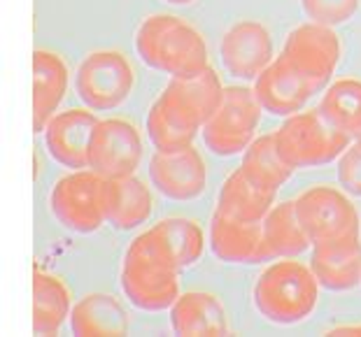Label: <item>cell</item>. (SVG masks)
Returning <instances> with one entry per match:
<instances>
[{"label": "cell", "mask_w": 361, "mask_h": 337, "mask_svg": "<svg viewBox=\"0 0 361 337\" xmlns=\"http://www.w3.org/2000/svg\"><path fill=\"white\" fill-rule=\"evenodd\" d=\"M171 326L184 337H217L228 333V317L219 298L205 291H187L173 303Z\"/></svg>", "instance_id": "19"}, {"label": "cell", "mask_w": 361, "mask_h": 337, "mask_svg": "<svg viewBox=\"0 0 361 337\" xmlns=\"http://www.w3.org/2000/svg\"><path fill=\"white\" fill-rule=\"evenodd\" d=\"M105 179L94 170H73L51 189V214L73 233H96L105 221Z\"/></svg>", "instance_id": "7"}, {"label": "cell", "mask_w": 361, "mask_h": 337, "mask_svg": "<svg viewBox=\"0 0 361 337\" xmlns=\"http://www.w3.org/2000/svg\"><path fill=\"white\" fill-rule=\"evenodd\" d=\"M96 126L94 110H66L56 114L44 128V142L51 158L71 170L89 167V147Z\"/></svg>", "instance_id": "15"}, {"label": "cell", "mask_w": 361, "mask_h": 337, "mask_svg": "<svg viewBox=\"0 0 361 337\" xmlns=\"http://www.w3.org/2000/svg\"><path fill=\"white\" fill-rule=\"evenodd\" d=\"M75 87L89 110L107 112L128 101L135 87V72L121 51L101 49L80 63Z\"/></svg>", "instance_id": "6"}, {"label": "cell", "mask_w": 361, "mask_h": 337, "mask_svg": "<svg viewBox=\"0 0 361 337\" xmlns=\"http://www.w3.org/2000/svg\"><path fill=\"white\" fill-rule=\"evenodd\" d=\"M135 49L145 65L171 77H194L210 68L203 35L173 14L145 19L135 33Z\"/></svg>", "instance_id": "2"}, {"label": "cell", "mask_w": 361, "mask_h": 337, "mask_svg": "<svg viewBox=\"0 0 361 337\" xmlns=\"http://www.w3.org/2000/svg\"><path fill=\"white\" fill-rule=\"evenodd\" d=\"M71 331L78 337H121L130 331V317L114 295L89 293L75 303Z\"/></svg>", "instance_id": "21"}, {"label": "cell", "mask_w": 361, "mask_h": 337, "mask_svg": "<svg viewBox=\"0 0 361 337\" xmlns=\"http://www.w3.org/2000/svg\"><path fill=\"white\" fill-rule=\"evenodd\" d=\"M280 154L294 167L326 165L341 158V154L352 144V137L334 128L322 117L319 110L296 112L275 130Z\"/></svg>", "instance_id": "4"}, {"label": "cell", "mask_w": 361, "mask_h": 337, "mask_svg": "<svg viewBox=\"0 0 361 337\" xmlns=\"http://www.w3.org/2000/svg\"><path fill=\"white\" fill-rule=\"evenodd\" d=\"M341 37L336 35V30L310 21V24L296 26L287 35L282 56H287L310 80L314 94H319L331 82L338 61H341Z\"/></svg>", "instance_id": "8"}, {"label": "cell", "mask_w": 361, "mask_h": 337, "mask_svg": "<svg viewBox=\"0 0 361 337\" xmlns=\"http://www.w3.org/2000/svg\"><path fill=\"white\" fill-rule=\"evenodd\" d=\"M310 270L319 286L329 291H350L361 284V242L359 235L314 242Z\"/></svg>", "instance_id": "16"}, {"label": "cell", "mask_w": 361, "mask_h": 337, "mask_svg": "<svg viewBox=\"0 0 361 337\" xmlns=\"http://www.w3.org/2000/svg\"><path fill=\"white\" fill-rule=\"evenodd\" d=\"M255 96L264 112H271L275 117H291L303 110L314 96V89L310 80L280 53L255 80Z\"/></svg>", "instance_id": "12"}, {"label": "cell", "mask_w": 361, "mask_h": 337, "mask_svg": "<svg viewBox=\"0 0 361 337\" xmlns=\"http://www.w3.org/2000/svg\"><path fill=\"white\" fill-rule=\"evenodd\" d=\"M149 179L171 201H194L205 191L207 170L194 144L178 151L157 149L149 158Z\"/></svg>", "instance_id": "13"}, {"label": "cell", "mask_w": 361, "mask_h": 337, "mask_svg": "<svg viewBox=\"0 0 361 337\" xmlns=\"http://www.w3.org/2000/svg\"><path fill=\"white\" fill-rule=\"evenodd\" d=\"M142 140L126 119H103L91 137L89 167L103 179L130 177L140 167Z\"/></svg>", "instance_id": "10"}, {"label": "cell", "mask_w": 361, "mask_h": 337, "mask_svg": "<svg viewBox=\"0 0 361 337\" xmlns=\"http://www.w3.org/2000/svg\"><path fill=\"white\" fill-rule=\"evenodd\" d=\"M210 249L224 263H266L275 258L264 221H243L219 210L210 221Z\"/></svg>", "instance_id": "11"}, {"label": "cell", "mask_w": 361, "mask_h": 337, "mask_svg": "<svg viewBox=\"0 0 361 337\" xmlns=\"http://www.w3.org/2000/svg\"><path fill=\"white\" fill-rule=\"evenodd\" d=\"M73 303L66 284L54 274L35 267L33 270V333L59 335L71 319Z\"/></svg>", "instance_id": "23"}, {"label": "cell", "mask_w": 361, "mask_h": 337, "mask_svg": "<svg viewBox=\"0 0 361 337\" xmlns=\"http://www.w3.org/2000/svg\"><path fill=\"white\" fill-rule=\"evenodd\" d=\"M308 19L322 26H341L359 10V0H301Z\"/></svg>", "instance_id": "29"}, {"label": "cell", "mask_w": 361, "mask_h": 337, "mask_svg": "<svg viewBox=\"0 0 361 337\" xmlns=\"http://www.w3.org/2000/svg\"><path fill=\"white\" fill-rule=\"evenodd\" d=\"M219 53L228 75L238 80H257L275 58L273 37L259 21H238L221 37Z\"/></svg>", "instance_id": "14"}, {"label": "cell", "mask_w": 361, "mask_h": 337, "mask_svg": "<svg viewBox=\"0 0 361 337\" xmlns=\"http://www.w3.org/2000/svg\"><path fill=\"white\" fill-rule=\"evenodd\" d=\"M275 196L278 191L255 182L238 167L235 172L228 174L219 191L217 210L243 221H264L266 214L273 210Z\"/></svg>", "instance_id": "22"}, {"label": "cell", "mask_w": 361, "mask_h": 337, "mask_svg": "<svg viewBox=\"0 0 361 337\" xmlns=\"http://www.w3.org/2000/svg\"><path fill=\"white\" fill-rule=\"evenodd\" d=\"M240 170L247 172L255 182L278 191L289 182L294 167L284 160V156L278 149V142H275V133H271V135L255 137V142L245 149Z\"/></svg>", "instance_id": "26"}, {"label": "cell", "mask_w": 361, "mask_h": 337, "mask_svg": "<svg viewBox=\"0 0 361 337\" xmlns=\"http://www.w3.org/2000/svg\"><path fill=\"white\" fill-rule=\"evenodd\" d=\"M329 335H361V326H338Z\"/></svg>", "instance_id": "31"}, {"label": "cell", "mask_w": 361, "mask_h": 337, "mask_svg": "<svg viewBox=\"0 0 361 337\" xmlns=\"http://www.w3.org/2000/svg\"><path fill=\"white\" fill-rule=\"evenodd\" d=\"M121 288L137 310L164 312L180 298V267L154 228L137 235L121 265Z\"/></svg>", "instance_id": "1"}, {"label": "cell", "mask_w": 361, "mask_h": 337, "mask_svg": "<svg viewBox=\"0 0 361 337\" xmlns=\"http://www.w3.org/2000/svg\"><path fill=\"white\" fill-rule=\"evenodd\" d=\"M168 3H173V5H189V3H194V0H168Z\"/></svg>", "instance_id": "32"}, {"label": "cell", "mask_w": 361, "mask_h": 337, "mask_svg": "<svg viewBox=\"0 0 361 337\" xmlns=\"http://www.w3.org/2000/svg\"><path fill=\"white\" fill-rule=\"evenodd\" d=\"M296 212L312 244L359 235V212L338 189L312 186L303 191L296 198Z\"/></svg>", "instance_id": "9"}, {"label": "cell", "mask_w": 361, "mask_h": 337, "mask_svg": "<svg viewBox=\"0 0 361 337\" xmlns=\"http://www.w3.org/2000/svg\"><path fill=\"white\" fill-rule=\"evenodd\" d=\"M261 110L255 89L226 87L219 110L201 128L205 147L217 156L243 154L257 137Z\"/></svg>", "instance_id": "5"}, {"label": "cell", "mask_w": 361, "mask_h": 337, "mask_svg": "<svg viewBox=\"0 0 361 337\" xmlns=\"http://www.w3.org/2000/svg\"><path fill=\"white\" fill-rule=\"evenodd\" d=\"M166 89L178 96L201 119V124H205L219 110L226 87H221L219 75L212 68H205L203 72L194 75V77H173Z\"/></svg>", "instance_id": "27"}, {"label": "cell", "mask_w": 361, "mask_h": 337, "mask_svg": "<svg viewBox=\"0 0 361 337\" xmlns=\"http://www.w3.org/2000/svg\"><path fill=\"white\" fill-rule=\"evenodd\" d=\"M338 182L350 196L361 198V144L355 142L341 154L338 160Z\"/></svg>", "instance_id": "30"}, {"label": "cell", "mask_w": 361, "mask_h": 337, "mask_svg": "<svg viewBox=\"0 0 361 337\" xmlns=\"http://www.w3.org/2000/svg\"><path fill=\"white\" fill-rule=\"evenodd\" d=\"M201 128V119L168 89H164L147 114V135L159 151L191 147Z\"/></svg>", "instance_id": "17"}, {"label": "cell", "mask_w": 361, "mask_h": 337, "mask_svg": "<svg viewBox=\"0 0 361 337\" xmlns=\"http://www.w3.org/2000/svg\"><path fill=\"white\" fill-rule=\"evenodd\" d=\"M355 142H359V144H361V133H359V137H357V140H355Z\"/></svg>", "instance_id": "33"}, {"label": "cell", "mask_w": 361, "mask_h": 337, "mask_svg": "<svg viewBox=\"0 0 361 337\" xmlns=\"http://www.w3.org/2000/svg\"><path fill=\"white\" fill-rule=\"evenodd\" d=\"M68 91V68L59 53L35 49L33 53V130L47 128L56 117Z\"/></svg>", "instance_id": "20"}, {"label": "cell", "mask_w": 361, "mask_h": 337, "mask_svg": "<svg viewBox=\"0 0 361 337\" xmlns=\"http://www.w3.org/2000/svg\"><path fill=\"white\" fill-rule=\"evenodd\" d=\"M319 281L310 265L278 260L268 265L255 284V307L273 324L291 326L308 319L317 307Z\"/></svg>", "instance_id": "3"}, {"label": "cell", "mask_w": 361, "mask_h": 337, "mask_svg": "<svg viewBox=\"0 0 361 337\" xmlns=\"http://www.w3.org/2000/svg\"><path fill=\"white\" fill-rule=\"evenodd\" d=\"M154 231L164 237V242L168 244V249H171L180 270L191 267L196 260H201L205 249V235L196 221L184 217H171L159 221Z\"/></svg>", "instance_id": "28"}, {"label": "cell", "mask_w": 361, "mask_h": 337, "mask_svg": "<svg viewBox=\"0 0 361 337\" xmlns=\"http://www.w3.org/2000/svg\"><path fill=\"white\" fill-rule=\"evenodd\" d=\"M264 233L271 244L275 258H294L310 247L312 240L298 219L296 201H284L273 205L264 219Z\"/></svg>", "instance_id": "24"}, {"label": "cell", "mask_w": 361, "mask_h": 337, "mask_svg": "<svg viewBox=\"0 0 361 337\" xmlns=\"http://www.w3.org/2000/svg\"><path fill=\"white\" fill-rule=\"evenodd\" d=\"M317 110L334 128L357 140L361 133V82L338 80L329 84Z\"/></svg>", "instance_id": "25"}, {"label": "cell", "mask_w": 361, "mask_h": 337, "mask_svg": "<svg viewBox=\"0 0 361 337\" xmlns=\"http://www.w3.org/2000/svg\"><path fill=\"white\" fill-rule=\"evenodd\" d=\"M105 221L117 231H133L142 226L154 212V198L135 174L119 179H105L103 189Z\"/></svg>", "instance_id": "18"}]
</instances>
